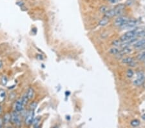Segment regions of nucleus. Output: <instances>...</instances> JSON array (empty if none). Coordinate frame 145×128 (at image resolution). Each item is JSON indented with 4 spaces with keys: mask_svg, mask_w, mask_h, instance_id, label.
<instances>
[{
    "mask_svg": "<svg viewBox=\"0 0 145 128\" xmlns=\"http://www.w3.org/2000/svg\"><path fill=\"white\" fill-rule=\"evenodd\" d=\"M28 100H28L27 96L26 93H25V95H24L23 96V97L21 98V101H22V103L23 104V106H25V105L27 103L28 101Z\"/></svg>",
    "mask_w": 145,
    "mask_h": 128,
    "instance_id": "nucleus-18",
    "label": "nucleus"
},
{
    "mask_svg": "<svg viewBox=\"0 0 145 128\" xmlns=\"http://www.w3.org/2000/svg\"><path fill=\"white\" fill-rule=\"evenodd\" d=\"M3 122H4L5 124L9 123L11 121V114L8 113H6L4 115V117L3 118Z\"/></svg>",
    "mask_w": 145,
    "mask_h": 128,
    "instance_id": "nucleus-12",
    "label": "nucleus"
},
{
    "mask_svg": "<svg viewBox=\"0 0 145 128\" xmlns=\"http://www.w3.org/2000/svg\"><path fill=\"white\" fill-rule=\"evenodd\" d=\"M34 111L30 110V112L28 113L27 115L26 116V118H25V123L27 126H30L32 124L33 120H34Z\"/></svg>",
    "mask_w": 145,
    "mask_h": 128,
    "instance_id": "nucleus-4",
    "label": "nucleus"
},
{
    "mask_svg": "<svg viewBox=\"0 0 145 128\" xmlns=\"http://www.w3.org/2000/svg\"><path fill=\"white\" fill-rule=\"evenodd\" d=\"M145 45V39H142L140 40H137L133 43V47L135 48L139 49L141 47Z\"/></svg>",
    "mask_w": 145,
    "mask_h": 128,
    "instance_id": "nucleus-9",
    "label": "nucleus"
},
{
    "mask_svg": "<svg viewBox=\"0 0 145 128\" xmlns=\"http://www.w3.org/2000/svg\"><path fill=\"white\" fill-rule=\"evenodd\" d=\"M26 95L27 96L28 100H31L34 96V90L32 87L28 88L27 93H26Z\"/></svg>",
    "mask_w": 145,
    "mask_h": 128,
    "instance_id": "nucleus-11",
    "label": "nucleus"
},
{
    "mask_svg": "<svg viewBox=\"0 0 145 128\" xmlns=\"http://www.w3.org/2000/svg\"><path fill=\"white\" fill-rule=\"evenodd\" d=\"M141 29H135L134 30H130V31H128L127 33H126L125 34H123L121 37L120 38V40L122 42H124V41H127L129 40H130L131 38H134L135 36H137V33L140 31Z\"/></svg>",
    "mask_w": 145,
    "mask_h": 128,
    "instance_id": "nucleus-1",
    "label": "nucleus"
},
{
    "mask_svg": "<svg viewBox=\"0 0 145 128\" xmlns=\"http://www.w3.org/2000/svg\"><path fill=\"white\" fill-rule=\"evenodd\" d=\"M1 83L3 85H6L7 84L8 82V78L6 76H3L2 78H1Z\"/></svg>",
    "mask_w": 145,
    "mask_h": 128,
    "instance_id": "nucleus-23",
    "label": "nucleus"
},
{
    "mask_svg": "<svg viewBox=\"0 0 145 128\" xmlns=\"http://www.w3.org/2000/svg\"><path fill=\"white\" fill-rule=\"evenodd\" d=\"M142 117H143V119H144V120H145V115H143Z\"/></svg>",
    "mask_w": 145,
    "mask_h": 128,
    "instance_id": "nucleus-32",
    "label": "nucleus"
},
{
    "mask_svg": "<svg viewBox=\"0 0 145 128\" xmlns=\"http://www.w3.org/2000/svg\"><path fill=\"white\" fill-rule=\"evenodd\" d=\"M125 5L124 4H119L115 8V16H121V14H123V10L125 9Z\"/></svg>",
    "mask_w": 145,
    "mask_h": 128,
    "instance_id": "nucleus-6",
    "label": "nucleus"
},
{
    "mask_svg": "<svg viewBox=\"0 0 145 128\" xmlns=\"http://www.w3.org/2000/svg\"><path fill=\"white\" fill-rule=\"evenodd\" d=\"M119 50L118 49V48L116 47H113L111 48L110 50H109V53L111 54H113V55H117L119 53Z\"/></svg>",
    "mask_w": 145,
    "mask_h": 128,
    "instance_id": "nucleus-16",
    "label": "nucleus"
},
{
    "mask_svg": "<svg viewBox=\"0 0 145 128\" xmlns=\"http://www.w3.org/2000/svg\"></svg>",
    "mask_w": 145,
    "mask_h": 128,
    "instance_id": "nucleus-34",
    "label": "nucleus"
},
{
    "mask_svg": "<svg viewBox=\"0 0 145 128\" xmlns=\"http://www.w3.org/2000/svg\"><path fill=\"white\" fill-rule=\"evenodd\" d=\"M114 16H115V9H114V8H112V9L108 10L106 12H105V16H105V17H106V18L110 19V18L114 17Z\"/></svg>",
    "mask_w": 145,
    "mask_h": 128,
    "instance_id": "nucleus-10",
    "label": "nucleus"
},
{
    "mask_svg": "<svg viewBox=\"0 0 145 128\" xmlns=\"http://www.w3.org/2000/svg\"><path fill=\"white\" fill-rule=\"evenodd\" d=\"M128 20H129V19L127 17L121 16H119V18H118L115 20V22H114V25L115 26H118V27H123Z\"/></svg>",
    "mask_w": 145,
    "mask_h": 128,
    "instance_id": "nucleus-2",
    "label": "nucleus"
},
{
    "mask_svg": "<svg viewBox=\"0 0 145 128\" xmlns=\"http://www.w3.org/2000/svg\"><path fill=\"white\" fill-rule=\"evenodd\" d=\"M18 113L17 111H15L11 113V122L16 126H20L21 124V120L20 116L18 115Z\"/></svg>",
    "mask_w": 145,
    "mask_h": 128,
    "instance_id": "nucleus-3",
    "label": "nucleus"
},
{
    "mask_svg": "<svg viewBox=\"0 0 145 128\" xmlns=\"http://www.w3.org/2000/svg\"><path fill=\"white\" fill-rule=\"evenodd\" d=\"M137 25V21L135 20H129L128 22L126 23V25L123 27V28H127V29H130L133 28Z\"/></svg>",
    "mask_w": 145,
    "mask_h": 128,
    "instance_id": "nucleus-8",
    "label": "nucleus"
},
{
    "mask_svg": "<svg viewBox=\"0 0 145 128\" xmlns=\"http://www.w3.org/2000/svg\"><path fill=\"white\" fill-rule=\"evenodd\" d=\"M133 61V58H131V57H126V58H125L124 59H123L122 62L123 63H125V64L129 65V64H130Z\"/></svg>",
    "mask_w": 145,
    "mask_h": 128,
    "instance_id": "nucleus-15",
    "label": "nucleus"
},
{
    "mask_svg": "<svg viewBox=\"0 0 145 128\" xmlns=\"http://www.w3.org/2000/svg\"><path fill=\"white\" fill-rule=\"evenodd\" d=\"M144 74L142 73H138L137 74V78L136 80L133 81V85L135 86H140L143 84L144 82Z\"/></svg>",
    "mask_w": 145,
    "mask_h": 128,
    "instance_id": "nucleus-5",
    "label": "nucleus"
},
{
    "mask_svg": "<svg viewBox=\"0 0 145 128\" xmlns=\"http://www.w3.org/2000/svg\"><path fill=\"white\" fill-rule=\"evenodd\" d=\"M126 76L128 78H132L133 76V72L132 69H128L126 72Z\"/></svg>",
    "mask_w": 145,
    "mask_h": 128,
    "instance_id": "nucleus-25",
    "label": "nucleus"
},
{
    "mask_svg": "<svg viewBox=\"0 0 145 128\" xmlns=\"http://www.w3.org/2000/svg\"><path fill=\"white\" fill-rule=\"evenodd\" d=\"M137 36H139V37H145V30L141 29V30L137 33Z\"/></svg>",
    "mask_w": 145,
    "mask_h": 128,
    "instance_id": "nucleus-26",
    "label": "nucleus"
},
{
    "mask_svg": "<svg viewBox=\"0 0 145 128\" xmlns=\"http://www.w3.org/2000/svg\"><path fill=\"white\" fill-rule=\"evenodd\" d=\"M131 126H133V127H137L138 126H139L140 124V122L139 120H138L137 119H135V120H133L131 121Z\"/></svg>",
    "mask_w": 145,
    "mask_h": 128,
    "instance_id": "nucleus-19",
    "label": "nucleus"
},
{
    "mask_svg": "<svg viewBox=\"0 0 145 128\" xmlns=\"http://www.w3.org/2000/svg\"><path fill=\"white\" fill-rule=\"evenodd\" d=\"M128 1H133L134 0H128Z\"/></svg>",
    "mask_w": 145,
    "mask_h": 128,
    "instance_id": "nucleus-33",
    "label": "nucleus"
},
{
    "mask_svg": "<svg viewBox=\"0 0 145 128\" xmlns=\"http://www.w3.org/2000/svg\"><path fill=\"white\" fill-rule=\"evenodd\" d=\"M39 122H40V118H35L34 120H33V126L35 127V128H38L39 126Z\"/></svg>",
    "mask_w": 145,
    "mask_h": 128,
    "instance_id": "nucleus-20",
    "label": "nucleus"
},
{
    "mask_svg": "<svg viewBox=\"0 0 145 128\" xmlns=\"http://www.w3.org/2000/svg\"><path fill=\"white\" fill-rule=\"evenodd\" d=\"M2 65H3L2 62H1V61H0V69L2 67Z\"/></svg>",
    "mask_w": 145,
    "mask_h": 128,
    "instance_id": "nucleus-31",
    "label": "nucleus"
},
{
    "mask_svg": "<svg viewBox=\"0 0 145 128\" xmlns=\"http://www.w3.org/2000/svg\"><path fill=\"white\" fill-rule=\"evenodd\" d=\"M6 98V92L3 89L0 90V103H2Z\"/></svg>",
    "mask_w": 145,
    "mask_h": 128,
    "instance_id": "nucleus-14",
    "label": "nucleus"
},
{
    "mask_svg": "<svg viewBox=\"0 0 145 128\" xmlns=\"http://www.w3.org/2000/svg\"><path fill=\"white\" fill-rule=\"evenodd\" d=\"M16 96V93H14V92H12L11 93H10V95H9V100H13L14 99H15Z\"/></svg>",
    "mask_w": 145,
    "mask_h": 128,
    "instance_id": "nucleus-27",
    "label": "nucleus"
},
{
    "mask_svg": "<svg viewBox=\"0 0 145 128\" xmlns=\"http://www.w3.org/2000/svg\"><path fill=\"white\" fill-rule=\"evenodd\" d=\"M108 10V8L107 6H105V5H103L101 6L99 8V11H100L101 13H104L105 14V12H106Z\"/></svg>",
    "mask_w": 145,
    "mask_h": 128,
    "instance_id": "nucleus-22",
    "label": "nucleus"
},
{
    "mask_svg": "<svg viewBox=\"0 0 145 128\" xmlns=\"http://www.w3.org/2000/svg\"><path fill=\"white\" fill-rule=\"evenodd\" d=\"M138 60L145 61V51H143V53L139 54L137 56Z\"/></svg>",
    "mask_w": 145,
    "mask_h": 128,
    "instance_id": "nucleus-17",
    "label": "nucleus"
},
{
    "mask_svg": "<svg viewBox=\"0 0 145 128\" xmlns=\"http://www.w3.org/2000/svg\"><path fill=\"white\" fill-rule=\"evenodd\" d=\"M24 106L22 103L21 98L18 99L15 103V111L17 112H21L23 109Z\"/></svg>",
    "mask_w": 145,
    "mask_h": 128,
    "instance_id": "nucleus-7",
    "label": "nucleus"
},
{
    "mask_svg": "<svg viewBox=\"0 0 145 128\" xmlns=\"http://www.w3.org/2000/svg\"><path fill=\"white\" fill-rule=\"evenodd\" d=\"M121 42L122 41L120 40H115L112 41V45L114 47H119V46L121 45Z\"/></svg>",
    "mask_w": 145,
    "mask_h": 128,
    "instance_id": "nucleus-21",
    "label": "nucleus"
},
{
    "mask_svg": "<svg viewBox=\"0 0 145 128\" xmlns=\"http://www.w3.org/2000/svg\"><path fill=\"white\" fill-rule=\"evenodd\" d=\"M108 1L112 4H115L119 1V0H108Z\"/></svg>",
    "mask_w": 145,
    "mask_h": 128,
    "instance_id": "nucleus-28",
    "label": "nucleus"
},
{
    "mask_svg": "<svg viewBox=\"0 0 145 128\" xmlns=\"http://www.w3.org/2000/svg\"><path fill=\"white\" fill-rule=\"evenodd\" d=\"M109 22V18H106L104 16V18L103 19H101L99 22V25L100 26H105L108 24V23Z\"/></svg>",
    "mask_w": 145,
    "mask_h": 128,
    "instance_id": "nucleus-13",
    "label": "nucleus"
},
{
    "mask_svg": "<svg viewBox=\"0 0 145 128\" xmlns=\"http://www.w3.org/2000/svg\"><path fill=\"white\" fill-rule=\"evenodd\" d=\"M4 124V122H3V120L2 118H0V128H2Z\"/></svg>",
    "mask_w": 145,
    "mask_h": 128,
    "instance_id": "nucleus-29",
    "label": "nucleus"
},
{
    "mask_svg": "<svg viewBox=\"0 0 145 128\" xmlns=\"http://www.w3.org/2000/svg\"><path fill=\"white\" fill-rule=\"evenodd\" d=\"M37 106H38L37 102H32L30 105V110L34 111V109H35V108L37 107Z\"/></svg>",
    "mask_w": 145,
    "mask_h": 128,
    "instance_id": "nucleus-24",
    "label": "nucleus"
},
{
    "mask_svg": "<svg viewBox=\"0 0 145 128\" xmlns=\"http://www.w3.org/2000/svg\"><path fill=\"white\" fill-rule=\"evenodd\" d=\"M2 111H3L2 107H1V106H0V115H1V113H2Z\"/></svg>",
    "mask_w": 145,
    "mask_h": 128,
    "instance_id": "nucleus-30",
    "label": "nucleus"
}]
</instances>
